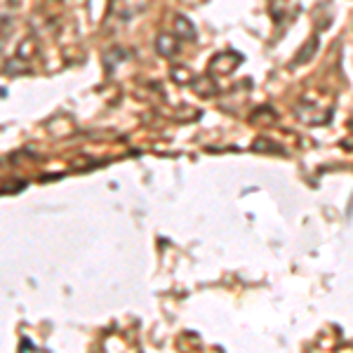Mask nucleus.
<instances>
[{"mask_svg": "<svg viewBox=\"0 0 353 353\" xmlns=\"http://www.w3.org/2000/svg\"><path fill=\"white\" fill-rule=\"evenodd\" d=\"M113 54H116V61H123L125 59V52H118V48H113ZM104 64L109 71H113V64H111V54L104 52Z\"/></svg>", "mask_w": 353, "mask_h": 353, "instance_id": "obj_3", "label": "nucleus"}, {"mask_svg": "<svg viewBox=\"0 0 353 353\" xmlns=\"http://www.w3.org/2000/svg\"><path fill=\"white\" fill-rule=\"evenodd\" d=\"M172 36L181 38V41H196V26H193L191 21L186 19V17H176Z\"/></svg>", "mask_w": 353, "mask_h": 353, "instance_id": "obj_1", "label": "nucleus"}, {"mask_svg": "<svg viewBox=\"0 0 353 353\" xmlns=\"http://www.w3.org/2000/svg\"><path fill=\"white\" fill-rule=\"evenodd\" d=\"M156 48H158V52H161L163 57L176 54V41H174V36H172V33H161V36H158V41H156Z\"/></svg>", "mask_w": 353, "mask_h": 353, "instance_id": "obj_2", "label": "nucleus"}]
</instances>
